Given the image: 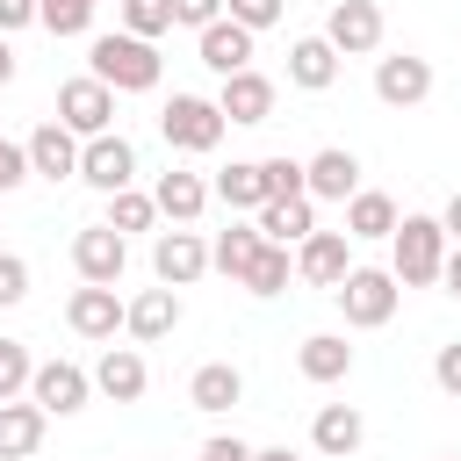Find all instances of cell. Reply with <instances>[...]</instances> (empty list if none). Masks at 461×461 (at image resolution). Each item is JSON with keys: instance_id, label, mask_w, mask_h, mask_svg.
Listing matches in <instances>:
<instances>
[{"instance_id": "18", "label": "cell", "mask_w": 461, "mask_h": 461, "mask_svg": "<svg viewBox=\"0 0 461 461\" xmlns=\"http://www.w3.org/2000/svg\"><path fill=\"white\" fill-rule=\"evenodd\" d=\"M216 108H223V122H245V130H252V122L274 115V79L245 65V72H230V79L216 86Z\"/></svg>"}, {"instance_id": "29", "label": "cell", "mask_w": 461, "mask_h": 461, "mask_svg": "<svg viewBox=\"0 0 461 461\" xmlns=\"http://www.w3.org/2000/svg\"><path fill=\"white\" fill-rule=\"evenodd\" d=\"M259 223H230V230H216V245H209V267L216 274H230V281H245V267L259 259Z\"/></svg>"}, {"instance_id": "26", "label": "cell", "mask_w": 461, "mask_h": 461, "mask_svg": "<svg viewBox=\"0 0 461 461\" xmlns=\"http://www.w3.org/2000/svg\"><path fill=\"white\" fill-rule=\"evenodd\" d=\"M209 194L230 209V216H252L259 202H267V180H259V158H230L216 180H209Z\"/></svg>"}, {"instance_id": "2", "label": "cell", "mask_w": 461, "mask_h": 461, "mask_svg": "<svg viewBox=\"0 0 461 461\" xmlns=\"http://www.w3.org/2000/svg\"><path fill=\"white\" fill-rule=\"evenodd\" d=\"M439 259H447L439 216H396V230H389V274L403 288H432L439 281Z\"/></svg>"}, {"instance_id": "46", "label": "cell", "mask_w": 461, "mask_h": 461, "mask_svg": "<svg viewBox=\"0 0 461 461\" xmlns=\"http://www.w3.org/2000/svg\"><path fill=\"white\" fill-rule=\"evenodd\" d=\"M7 79H14V43L0 36V86H7Z\"/></svg>"}, {"instance_id": "12", "label": "cell", "mask_w": 461, "mask_h": 461, "mask_svg": "<svg viewBox=\"0 0 461 461\" xmlns=\"http://www.w3.org/2000/svg\"><path fill=\"white\" fill-rule=\"evenodd\" d=\"M180 317H187V310H180V288H166V281L122 303V331H130L137 346H158V339H173V331H180Z\"/></svg>"}, {"instance_id": "20", "label": "cell", "mask_w": 461, "mask_h": 461, "mask_svg": "<svg viewBox=\"0 0 461 461\" xmlns=\"http://www.w3.org/2000/svg\"><path fill=\"white\" fill-rule=\"evenodd\" d=\"M94 389H101L108 403H137V396L151 389V367H144V353H137V346H108V353L94 360Z\"/></svg>"}, {"instance_id": "19", "label": "cell", "mask_w": 461, "mask_h": 461, "mask_svg": "<svg viewBox=\"0 0 461 461\" xmlns=\"http://www.w3.org/2000/svg\"><path fill=\"white\" fill-rule=\"evenodd\" d=\"M252 223H259L267 245H303V238L317 230V202H310V194H274V202L252 209Z\"/></svg>"}, {"instance_id": "36", "label": "cell", "mask_w": 461, "mask_h": 461, "mask_svg": "<svg viewBox=\"0 0 461 461\" xmlns=\"http://www.w3.org/2000/svg\"><path fill=\"white\" fill-rule=\"evenodd\" d=\"M223 14H230V22H245V29L259 36V29H274V22L288 14V0H223Z\"/></svg>"}, {"instance_id": "38", "label": "cell", "mask_w": 461, "mask_h": 461, "mask_svg": "<svg viewBox=\"0 0 461 461\" xmlns=\"http://www.w3.org/2000/svg\"><path fill=\"white\" fill-rule=\"evenodd\" d=\"M22 180H36V173H29V151H22V144H7V137H0V194H14V187H22Z\"/></svg>"}, {"instance_id": "25", "label": "cell", "mask_w": 461, "mask_h": 461, "mask_svg": "<svg viewBox=\"0 0 461 461\" xmlns=\"http://www.w3.org/2000/svg\"><path fill=\"white\" fill-rule=\"evenodd\" d=\"M331 79H339V50H331L324 36H295V43H288V86L324 94Z\"/></svg>"}, {"instance_id": "13", "label": "cell", "mask_w": 461, "mask_h": 461, "mask_svg": "<svg viewBox=\"0 0 461 461\" xmlns=\"http://www.w3.org/2000/svg\"><path fill=\"white\" fill-rule=\"evenodd\" d=\"M22 151H29V173H36V180H50V187H58V180H79V137H72L58 115L36 122Z\"/></svg>"}, {"instance_id": "44", "label": "cell", "mask_w": 461, "mask_h": 461, "mask_svg": "<svg viewBox=\"0 0 461 461\" xmlns=\"http://www.w3.org/2000/svg\"><path fill=\"white\" fill-rule=\"evenodd\" d=\"M439 230H447V245H461V194H447V209H439Z\"/></svg>"}, {"instance_id": "45", "label": "cell", "mask_w": 461, "mask_h": 461, "mask_svg": "<svg viewBox=\"0 0 461 461\" xmlns=\"http://www.w3.org/2000/svg\"><path fill=\"white\" fill-rule=\"evenodd\" d=\"M252 461H303L295 447H252Z\"/></svg>"}, {"instance_id": "32", "label": "cell", "mask_w": 461, "mask_h": 461, "mask_svg": "<svg viewBox=\"0 0 461 461\" xmlns=\"http://www.w3.org/2000/svg\"><path fill=\"white\" fill-rule=\"evenodd\" d=\"M94 7H101V0H36V22H43L50 36H86V29H94Z\"/></svg>"}, {"instance_id": "40", "label": "cell", "mask_w": 461, "mask_h": 461, "mask_svg": "<svg viewBox=\"0 0 461 461\" xmlns=\"http://www.w3.org/2000/svg\"><path fill=\"white\" fill-rule=\"evenodd\" d=\"M216 14H223V0H173V22L180 29H209Z\"/></svg>"}, {"instance_id": "11", "label": "cell", "mask_w": 461, "mask_h": 461, "mask_svg": "<svg viewBox=\"0 0 461 461\" xmlns=\"http://www.w3.org/2000/svg\"><path fill=\"white\" fill-rule=\"evenodd\" d=\"M432 94V58H418V50H389V58H375V101H389V108H418Z\"/></svg>"}, {"instance_id": "41", "label": "cell", "mask_w": 461, "mask_h": 461, "mask_svg": "<svg viewBox=\"0 0 461 461\" xmlns=\"http://www.w3.org/2000/svg\"><path fill=\"white\" fill-rule=\"evenodd\" d=\"M202 461H252V447L238 432H216V439H202Z\"/></svg>"}, {"instance_id": "39", "label": "cell", "mask_w": 461, "mask_h": 461, "mask_svg": "<svg viewBox=\"0 0 461 461\" xmlns=\"http://www.w3.org/2000/svg\"><path fill=\"white\" fill-rule=\"evenodd\" d=\"M432 382H439V389H447V396H461V339H454V346H439V353H432Z\"/></svg>"}, {"instance_id": "31", "label": "cell", "mask_w": 461, "mask_h": 461, "mask_svg": "<svg viewBox=\"0 0 461 461\" xmlns=\"http://www.w3.org/2000/svg\"><path fill=\"white\" fill-rule=\"evenodd\" d=\"M295 281V259H288V245H259V259L245 267V281L238 288H252V295H281Z\"/></svg>"}, {"instance_id": "47", "label": "cell", "mask_w": 461, "mask_h": 461, "mask_svg": "<svg viewBox=\"0 0 461 461\" xmlns=\"http://www.w3.org/2000/svg\"><path fill=\"white\" fill-rule=\"evenodd\" d=\"M447 461H461V454H447Z\"/></svg>"}, {"instance_id": "23", "label": "cell", "mask_w": 461, "mask_h": 461, "mask_svg": "<svg viewBox=\"0 0 461 461\" xmlns=\"http://www.w3.org/2000/svg\"><path fill=\"white\" fill-rule=\"evenodd\" d=\"M151 202H158V216H173V223H194L216 194H209V180L202 173H187V166H166L158 173V187H151Z\"/></svg>"}, {"instance_id": "24", "label": "cell", "mask_w": 461, "mask_h": 461, "mask_svg": "<svg viewBox=\"0 0 461 461\" xmlns=\"http://www.w3.org/2000/svg\"><path fill=\"white\" fill-rule=\"evenodd\" d=\"M295 367H303V382H346V375H353L346 331H310V339L295 346Z\"/></svg>"}, {"instance_id": "22", "label": "cell", "mask_w": 461, "mask_h": 461, "mask_svg": "<svg viewBox=\"0 0 461 461\" xmlns=\"http://www.w3.org/2000/svg\"><path fill=\"white\" fill-rule=\"evenodd\" d=\"M43 432H50L43 403H29V396H7L0 403V461H29L43 447Z\"/></svg>"}, {"instance_id": "5", "label": "cell", "mask_w": 461, "mask_h": 461, "mask_svg": "<svg viewBox=\"0 0 461 461\" xmlns=\"http://www.w3.org/2000/svg\"><path fill=\"white\" fill-rule=\"evenodd\" d=\"M382 36H389V22H382L375 0H331V14H324V43H331L339 58H375Z\"/></svg>"}, {"instance_id": "42", "label": "cell", "mask_w": 461, "mask_h": 461, "mask_svg": "<svg viewBox=\"0 0 461 461\" xmlns=\"http://www.w3.org/2000/svg\"><path fill=\"white\" fill-rule=\"evenodd\" d=\"M29 22H36V0H0V36H14Z\"/></svg>"}, {"instance_id": "10", "label": "cell", "mask_w": 461, "mask_h": 461, "mask_svg": "<svg viewBox=\"0 0 461 461\" xmlns=\"http://www.w3.org/2000/svg\"><path fill=\"white\" fill-rule=\"evenodd\" d=\"M65 324H72L79 339H94V346H108V339L122 331V295H115L108 281H79V288L65 295Z\"/></svg>"}, {"instance_id": "17", "label": "cell", "mask_w": 461, "mask_h": 461, "mask_svg": "<svg viewBox=\"0 0 461 461\" xmlns=\"http://www.w3.org/2000/svg\"><path fill=\"white\" fill-rule=\"evenodd\" d=\"M353 187H360V158L346 144H324L317 158H303V194L310 202H346Z\"/></svg>"}, {"instance_id": "27", "label": "cell", "mask_w": 461, "mask_h": 461, "mask_svg": "<svg viewBox=\"0 0 461 461\" xmlns=\"http://www.w3.org/2000/svg\"><path fill=\"white\" fill-rule=\"evenodd\" d=\"M238 396H245V375H238L230 360H202V367L187 375V403H194V411H230Z\"/></svg>"}, {"instance_id": "9", "label": "cell", "mask_w": 461, "mask_h": 461, "mask_svg": "<svg viewBox=\"0 0 461 461\" xmlns=\"http://www.w3.org/2000/svg\"><path fill=\"white\" fill-rule=\"evenodd\" d=\"M151 274H158L166 288H187V281H202V274H209V238H202L194 223H173V230H158V238H151Z\"/></svg>"}, {"instance_id": "7", "label": "cell", "mask_w": 461, "mask_h": 461, "mask_svg": "<svg viewBox=\"0 0 461 461\" xmlns=\"http://www.w3.org/2000/svg\"><path fill=\"white\" fill-rule=\"evenodd\" d=\"M94 396V375L79 360H36L29 375V403H43V418H79Z\"/></svg>"}, {"instance_id": "8", "label": "cell", "mask_w": 461, "mask_h": 461, "mask_svg": "<svg viewBox=\"0 0 461 461\" xmlns=\"http://www.w3.org/2000/svg\"><path fill=\"white\" fill-rule=\"evenodd\" d=\"M58 122H65L72 137H101V130H115V86H101L94 72L65 79V86H58Z\"/></svg>"}, {"instance_id": "35", "label": "cell", "mask_w": 461, "mask_h": 461, "mask_svg": "<svg viewBox=\"0 0 461 461\" xmlns=\"http://www.w3.org/2000/svg\"><path fill=\"white\" fill-rule=\"evenodd\" d=\"M259 180H267V202L274 194H303V158L274 151V158H259Z\"/></svg>"}, {"instance_id": "1", "label": "cell", "mask_w": 461, "mask_h": 461, "mask_svg": "<svg viewBox=\"0 0 461 461\" xmlns=\"http://www.w3.org/2000/svg\"><path fill=\"white\" fill-rule=\"evenodd\" d=\"M86 72L101 86H115V94H151L158 72H166V58H158V43H144L130 29H108V36L86 43Z\"/></svg>"}, {"instance_id": "6", "label": "cell", "mask_w": 461, "mask_h": 461, "mask_svg": "<svg viewBox=\"0 0 461 461\" xmlns=\"http://www.w3.org/2000/svg\"><path fill=\"white\" fill-rule=\"evenodd\" d=\"M79 180L94 194H115V187H137V144L101 130V137H79Z\"/></svg>"}, {"instance_id": "4", "label": "cell", "mask_w": 461, "mask_h": 461, "mask_svg": "<svg viewBox=\"0 0 461 461\" xmlns=\"http://www.w3.org/2000/svg\"><path fill=\"white\" fill-rule=\"evenodd\" d=\"M223 108L209 101V94H173L166 108H158V137L173 144V151H187V158H202V151H216L223 144Z\"/></svg>"}, {"instance_id": "33", "label": "cell", "mask_w": 461, "mask_h": 461, "mask_svg": "<svg viewBox=\"0 0 461 461\" xmlns=\"http://www.w3.org/2000/svg\"><path fill=\"white\" fill-rule=\"evenodd\" d=\"M115 7H122V29L144 36V43H158L173 29V0H115Z\"/></svg>"}, {"instance_id": "34", "label": "cell", "mask_w": 461, "mask_h": 461, "mask_svg": "<svg viewBox=\"0 0 461 461\" xmlns=\"http://www.w3.org/2000/svg\"><path fill=\"white\" fill-rule=\"evenodd\" d=\"M29 375H36V353L22 339H0V403L7 396H29Z\"/></svg>"}, {"instance_id": "28", "label": "cell", "mask_w": 461, "mask_h": 461, "mask_svg": "<svg viewBox=\"0 0 461 461\" xmlns=\"http://www.w3.org/2000/svg\"><path fill=\"white\" fill-rule=\"evenodd\" d=\"M396 216H403V209H396L382 187H353V194H346V238H389Z\"/></svg>"}, {"instance_id": "21", "label": "cell", "mask_w": 461, "mask_h": 461, "mask_svg": "<svg viewBox=\"0 0 461 461\" xmlns=\"http://www.w3.org/2000/svg\"><path fill=\"white\" fill-rule=\"evenodd\" d=\"M360 439H367V418H360L353 403H317V418H310V447H317L324 461H346Z\"/></svg>"}, {"instance_id": "30", "label": "cell", "mask_w": 461, "mask_h": 461, "mask_svg": "<svg viewBox=\"0 0 461 461\" xmlns=\"http://www.w3.org/2000/svg\"><path fill=\"white\" fill-rule=\"evenodd\" d=\"M101 223H108V230H122V238H130V230H151V223H158V202H151L144 187H115Z\"/></svg>"}, {"instance_id": "43", "label": "cell", "mask_w": 461, "mask_h": 461, "mask_svg": "<svg viewBox=\"0 0 461 461\" xmlns=\"http://www.w3.org/2000/svg\"><path fill=\"white\" fill-rule=\"evenodd\" d=\"M439 288L461 295V245H447V259H439Z\"/></svg>"}, {"instance_id": "16", "label": "cell", "mask_w": 461, "mask_h": 461, "mask_svg": "<svg viewBox=\"0 0 461 461\" xmlns=\"http://www.w3.org/2000/svg\"><path fill=\"white\" fill-rule=\"evenodd\" d=\"M194 58H202L216 79H230V72H245V65H252V29H245V22H230V14H216L209 29H194Z\"/></svg>"}, {"instance_id": "15", "label": "cell", "mask_w": 461, "mask_h": 461, "mask_svg": "<svg viewBox=\"0 0 461 461\" xmlns=\"http://www.w3.org/2000/svg\"><path fill=\"white\" fill-rule=\"evenodd\" d=\"M346 267H353V238L346 230H310L295 245V281H310V288H339Z\"/></svg>"}, {"instance_id": "37", "label": "cell", "mask_w": 461, "mask_h": 461, "mask_svg": "<svg viewBox=\"0 0 461 461\" xmlns=\"http://www.w3.org/2000/svg\"><path fill=\"white\" fill-rule=\"evenodd\" d=\"M29 295V259L22 252H0V310H14Z\"/></svg>"}, {"instance_id": "14", "label": "cell", "mask_w": 461, "mask_h": 461, "mask_svg": "<svg viewBox=\"0 0 461 461\" xmlns=\"http://www.w3.org/2000/svg\"><path fill=\"white\" fill-rule=\"evenodd\" d=\"M72 267H79V281H122V267H130V238L122 230H108V223H86L79 238H72Z\"/></svg>"}, {"instance_id": "3", "label": "cell", "mask_w": 461, "mask_h": 461, "mask_svg": "<svg viewBox=\"0 0 461 461\" xmlns=\"http://www.w3.org/2000/svg\"><path fill=\"white\" fill-rule=\"evenodd\" d=\"M331 303H339V317L353 331H382L396 317V303H403V281L389 267H346V281L331 288Z\"/></svg>"}]
</instances>
